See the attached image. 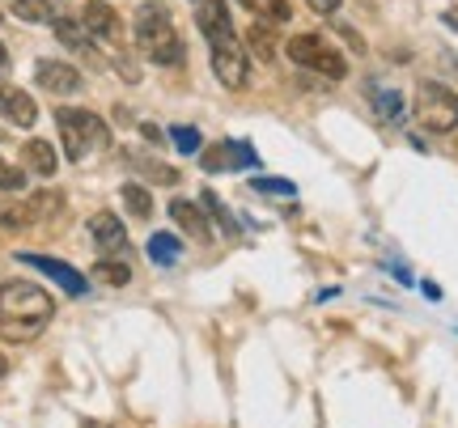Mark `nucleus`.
Returning a JSON list of instances; mask_svg holds the SVG:
<instances>
[{
    "instance_id": "nucleus-1",
    "label": "nucleus",
    "mask_w": 458,
    "mask_h": 428,
    "mask_svg": "<svg viewBox=\"0 0 458 428\" xmlns=\"http://www.w3.org/2000/svg\"><path fill=\"white\" fill-rule=\"evenodd\" d=\"M199 34L208 38V51H213V72L225 89H242L250 68H246V51L233 34V21H229V4L225 0H199V17H196Z\"/></svg>"
},
{
    "instance_id": "nucleus-31",
    "label": "nucleus",
    "mask_w": 458,
    "mask_h": 428,
    "mask_svg": "<svg viewBox=\"0 0 458 428\" xmlns=\"http://www.w3.org/2000/svg\"><path fill=\"white\" fill-rule=\"evenodd\" d=\"M4 72H9V47L0 43V77H4Z\"/></svg>"
},
{
    "instance_id": "nucleus-14",
    "label": "nucleus",
    "mask_w": 458,
    "mask_h": 428,
    "mask_svg": "<svg viewBox=\"0 0 458 428\" xmlns=\"http://www.w3.org/2000/svg\"><path fill=\"white\" fill-rule=\"evenodd\" d=\"M170 216H174V225H179L187 238H196V242H208V238H213V230H208V216L199 213L196 204L174 199V204H170Z\"/></svg>"
},
{
    "instance_id": "nucleus-15",
    "label": "nucleus",
    "mask_w": 458,
    "mask_h": 428,
    "mask_svg": "<svg viewBox=\"0 0 458 428\" xmlns=\"http://www.w3.org/2000/svg\"><path fill=\"white\" fill-rule=\"evenodd\" d=\"M13 13L21 21H38V26H51L55 17H64V0H17Z\"/></svg>"
},
{
    "instance_id": "nucleus-24",
    "label": "nucleus",
    "mask_w": 458,
    "mask_h": 428,
    "mask_svg": "<svg viewBox=\"0 0 458 428\" xmlns=\"http://www.w3.org/2000/svg\"><path fill=\"white\" fill-rule=\"evenodd\" d=\"M199 199H204V208L213 213V221H216V225H221L225 233L238 230V221H233V213H229L225 204H221V196H216V191H208V187H204V191H199Z\"/></svg>"
},
{
    "instance_id": "nucleus-17",
    "label": "nucleus",
    "mask_w": 458,
    "mask_h": 428,
    "mask_svg": "<svg viewBox=\"0 0 458 428\" xmlns=\"http://www.w3.org/2000/svg\"><path fill=\"white\" fill-rule=\"evenodd\" d=\"M21 157H26V165H30L34 174H43V179H51L55 165H60V157H55V148H51L47 140H26Z\"/></svg>"
},
{
    "instance_id": "nucleus-27",
    "label": "nucleus",
    "mask_w": 458,
    "mask_h": 428,
    "mask_svg": "<svg viewBox=\"0 0 458 428\" xmlns=\"http://www.w3.org/2000/svg\"><path fill=\"white\" fill-rule=\"evenodd\" d=\"M255 191H259V196H280V199L297 196V187L284 179H255Z\"/></svg>"
},
{
    "instance_id": "nucleus-21",
    "label": "nucleus",
    "mask_w": 458,
    "mask_h": 428,
    "mask_svg": "<svg viewBox=\"0 0 458 428\" xmlns=\"http://www.w3.org/2000/svg\"><path fill=\"white\" fill-rule=\"evenodd\" d=\"M94 276H98L102 284H128L131 281V267H128V259L106 255V259H98V264H94Z\"/></svg>"
},
{
    "instance_id": "nucleus-11",
    "label": "nucleus",
    "mask_w": 458,
    "mask_h": 428,
    "mask_svg": "<svg viewBox=\"0 0 458 428\" xmlns=\"http://www.w3.org/2000/svg\"><path fill=\"white\" fill-rule=\"evenodd\" d=\"M0 115H9L17 128H34V119H38V106L26 89H17V85H0Z\"/></svg>"
},
{
    "instance_id": "nucleus-30",
    "label": "nucleus",
    "mask_w": 458,
    "mask_h": 428,
    "mask_svg": "<svg viewBox=\"0 0 458 428\" xmlns=\"http://www.w3.org/2000/svg\"><path fill=\"white\" fill-rule=\"evenodd\" d=\"M306 4H310L314 13H335L340 9V0H306Z\"/></svg>"
},
{
    "instance_id": "nucleus-28",
    "label": "nucleus",
    "mask_w": 458,
    "mask_h": 428,
    "mask_svg": "<svg viewBox=\"0 0 458 428\" xmlns=\"http://www.w3.org/2000/svg\"><path fill=\"white\" fill-rule=\"evenodd\" d=\"M21 187H26V170H17L0 157V191H21Z\"/></svg>"
},
{
    "instance_id": "nucleus-2",
    "label": "nucleus",
    "mask_w": 458,
    "mask_h": 428,
    "mask_svg": "<svg viewBox=\"0 0 458 428\" xmlns=\"http://www.w3.org/2000/svg\"><path fill=\"white\" fill-rule=\"evenodd\" d=\"M51 314H55V301L47 297V289L30 281L0 284V335L4 340H13V344L34 340L38 331H47Z\"/></svg>"
},
{
    "instance_id": "nucleus-8",
    "label": "nucleus",
    "mask_w": 458,
    "mask_h": 428,
    "mask_svg": "<svg viewBox=\"0 0 458 428\" xmlns=\"http://www.w3.org/2000/svg\"><path fill=\"white\" fill-rule=\"evenodd\" d=\"M85 30L102 38V43H123V21H119V13L106 0H89L85 4Z\"/></svg>"
},
{
    "instance_id": "nucleus-16",
    "label": "nucleus",
    "mask_w": 458,
    "mask_h": 428,
    "mask_svg": "<svg viewBox=\"0 0 458 428\" xmlns=\"http://www.w3.org/2000/svg\"><path fill=\"white\" fill-rule=\"evenodd\" d=\"M34 221V208H30V199H9V196H0V230H30Z\"/></svg>"
},
{
    "instance_id": "nucleus-32",
    "label": "nucleus",
    "mask_w": 458,
    "mask_h": 428,
    "mask_svg": "<svg viewBox=\"0 0 458 428\" xmlns=\"http://www.w3.org/2000/svg\"><path fill=\"white\" fill-rule=\"evenodd\" d=\"M4 373H9V361H4V357H0V378H4Z\"/></svg>"
},
{
    "instance_id": "nucleus-6",
    "label": "nucleus",
    "mask_w": 458,
    "mask_h": 428,
    "mask_svg": "<svg viewBox=\"0 0 458 428\" xmlns=\"http://www.w3.org/2000/svg\"><path fill=\"white\" fill-rule=\"evenodd\" d=\"M289 60H293L297 68L318 72V77H331V81H344V77H348V60L331 47L323 34H297V38H289Z\"/></svg>"
},
{
    "instance_id": "nucleus-3",
    "label": "nucleus",
    "mask_w": 458,
    "mask_h": 428,
    "mask_svg": "<svg viewBox=\"0 0 458 428\" xmlns=\"http://www.w3.org/2000/svg\"><path fill=\"white\" fill-rule=\"evenodd\" d=\"M131 34H136V47L145 51V60L165 64V68L182 64V38H179V30H174V17H170V9H162L157 0H148V4L136 9Z\"/></svg>"
},
{
    "instance_id": "nucleus-25",
    "label": "nucleus",
    "mask_w": 458,
    "mask_h": 428,
    "mask_svg": "<svg viewBox=\"0 0 458 428\" xmlns=\"http://www.w3.org/2000/svg\"><path fill=\"white\" fill-rule=\"evenodd\" d=\"M30 208H34V216H38V221H47V216H55L60 208H64V196H60V191H34Z\"/></svg>"
},
{
    "instance_id": "nucleus-18",
    "label": "nucleus",
    "mask_w": 458,
    "mask_h": 428,
    "mask_svg": "<svg viewBox=\"0 0 458 428\" xmlns=\"http://www.w3.org/2000/svg\"><path fill=\"white\" fill-rule=\"evenodd\" d=\"M369 102H374V111L386 123H403V98L394 94V89H382V85H369Z\"/></svg>"
},
{
    "instance_id": "nucleus-23",
    "label": "nucleus",
    "mask_w": 458,
    "mask_h": 428,
    "mask_svg": "<svg viewBox=\"0 0 458 428\" xmlns=\"http://www.w3.org/2000/svg\"><path fill=\"white\" fill-rule=\"evenodd\" d=\"M119 196H123V204H128L131 216H140V221H145V216L153 213V199H148V191L140 187V182H128V187H123Z\"/></svg>"
},
{
    "instance_id": "nucleus-12",
    "label": "nucleus",
    "mask_w": 458,
    "mask_h": 428,
    "mask_svg": "<svg viewBox=\"0 0 458 428\" xmlns=\"http://www.w3.org/2000/svg\"><path fill=\"white\" fill-rule=\"evenodd\" d=\"M51 26H55V34H60V43H64V47H72L77 55H85V60H98L94 34L85 30V21H72V17H55Z\"/></svg>"
},
{
    "instance_id": "nucleus-4",
    "label": "nucleus",
    "mask_w": 458,
    "mask_h": 428,
    "mask_svg": "<svg viewBox=\"0 0 458 428\" xmlns=\"http://www.w3.org/2000/svg\"><path fill=\"white\" fill-rule=\"evenodd\" d=\"M55 128H60V140H64L68 162H85L89 153H102V148L111 145V128H106L94 111L60 106V111H55Z\"/></svg>"
},
{
    "instance_id": "nucleus-9",
    "label": "nucleus",
    "mask_w": 458,
    "mask_h": 428,
    "mask_svg": "<svg viewBox=\"0 0 458 428\" xmlns=\"http://www.w3.org/2000/svg\"><path fill=\"white\" fill-rule=\"evenodd\" d=\"M34 77H38V85L47 94H77L81 89V72L72 64H64V60H38Z\"/></svg>"
},
{
    "instance_id": "nucleus-7",
    "label": "nucleus",
    "mask_w": 458,
    "mask_h": 428,
    "mask_svg": "<svg viewBox=\"0 0 458 428\" xmlns=\"http://www.w3.org/2000/svg\"><path fill=\"white\" fill-rule=\"evenodd\" d=\"M17 264H30V267H38L43 276H51V281L60 284L68 297H85V276H77L68 264H60V259H51V255H17Z\"/></svg>"
},
{
    "instance_id": "nucleus-10",
    "label": "nucleus",
    "mask_w": 458,
    "mask_h": 428,
    "mask_svg": "<svg viewBox=\"0 0 458 428\" xmlns=\"http://www.w3.org/2000/svg\"><path fill=\"white\" fill-rule=\"evenodd\" d=\"M89 238H94V247H102L106 255H114V250L128 247V230H123V221H119L114 213L89 216Z\"/></svg>"
},
{
    "instance_id": "nucleus-29",
    "label": "nucleus",
    "mask_w": 458,
    "mask_h": 428,
    "mask_svg": "<svg viewBox=\"0 0 458 428\" xmlns=\"http://www.w3.org/2000/svg\"><path fill=\"white\" fill-rule=\"evenodd\" d=\"M174 145H179L182 153H196V148H199V132H196V128H187V123H179V128H174Z\"/></svg>"
},
{
    "instance_id": "nucleus-22",
    "label": "nucleus",
    "mask_w": 458,
    "mask_h": 428,
    "mask_svg": "<svg viewBox=\"0 0 458 428\" xmlns=\"http://www.w3.org/2000/svg\"><path fill=\"white\" fill-rule=\"evenodd\" d=\"M259 21H289V0H238Z\"/></svg>"
},
{
    "instance_id": "nucleus-5",
    "label": "nucleus",
    "mask_w": 458,
    "mask_h": 428,
    "mask_svg": "<svg viewBox=\"0 0 458 428\" xmlns=\"http://www.w3.org/2000/svg\"><path fill=\"white\" fill-rule=\"evenodd\" d=\"M416 123L425 132H454L458 128V94L450 85H437V81H420L416 89Z\"/></svg>"
},
{
    "instance_id": "nucleus-13",
    "label": "nucleus",
    "mask_w": 458,
    "mask_h": 428,
    "mask_svg": "<svg viewBox=\"0 0 458 428\" xmlns=\"http://www.w3.org/2000/svg\"><path fill=\"white\" fill-rule=\"evenodd\" d=\"M238 165H255V153H250V145H213L204 148V170H238Z\"/></svg>"
},
{
    "instance_id": "nucleus-20",
    "label": "nucleus",
    "mask_w": 458,
    "mask_h": 428,
    "mask_svg": "<svg viewBox=\"0 0 458 428\" xmlns=\"http://www.w3.org/2000/svg\"><path fill=\"white\" fill-rule=\"evenodd\" d=\"M128 165H131V170H140L148 182H179V174H174L170 165L153 162V157H145V153H128Z\"/></svg>"
},
{
    "instance_id": "nucleus-19",
    "label": "nucleus",
    "mask_w": 458,
    "mask_h": 428,
    "mask_svg": "<svg viewBox=\"0 0 458 428\" xmlns=\"http://www.w3.org/2000/svg\"><path fill=\"white\" fill-rule=\"evenodd\" d=\"M148 259H153L157 267H174L182 259L179 238H170V233H153V238H148Z\"/></svg>"
},
{
    "instance_id": "nucleus-26",
    "label": "nucleus",
    "mask_w": 458,
    "mask_h": 428,
    "mask_svg": "<svg viewBox=\"0 0 458 428\" xmlns=\"http://www.w3.org/2000/svg\"><path fill=\"white\" fill-rule=\"evenodd\" d=\"M250 47L259 51L263 60H272V51H276V38H272V26H250Z\"/></svg>"
}]
</instances>
